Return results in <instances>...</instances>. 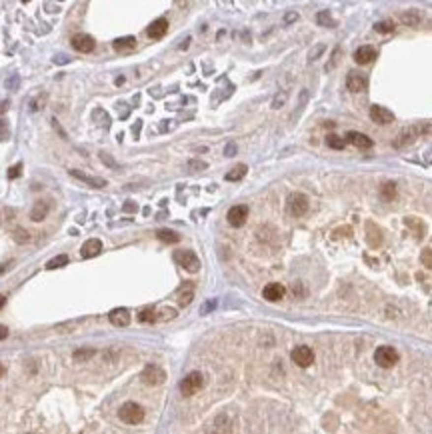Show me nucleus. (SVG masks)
<instances>
[{"label": "nucleus", "mask_w": 432, "mask_h": 434, "mask_svg": "<svg viewBox=\"0 0 432 434\" xmlns=\"http://www.w3.org/2000/svg\"><path fill=\"white\" fill-rule=\"evenodd\" d=\"M140 378L148 386H158V384H162L166 380V372L160 366H156V364H146L144 370L140 372Z\"/></svg>", "instance_id": "nucleus-4"}, {"label": "nucleus", "mask_w": 432, "mask_h": 434, "mask_svg": "<svg viewBox=\"0 0 432 434\" xmlns=\"http://www.w3.org/2000/svg\"><path fill=\"white\" fill-rule=\"evenodd\" d=\"M224 154H226V156H234V154H236V144H234V142L226 144V148H224Z\"/></svg>", "instance_id": "nucleus-44"}, {"label": "nucleus", "mask_w": 432, "mask_h": 434, "mask_svg": "<svg viewBox=\"0 0 432 434\" xmlns=\"http://www.w3.org/2000/svg\"><path fill=\"white\" fill-rule=\"evenodd\" d=\"M370 118L376 124H392L394 122V114L390 110H386L384 106H370Z\"/></svg>", "instance_id": "nucleus-11"}, {"label": "nucleus", "mask_w": 432, "mask_h": 434, "mask_svg": "<svg viewBox=\"0 0 432 434\" xmlns=\"http://www.w3.org/2000/svg\"><path fill=\"white\" fill-rule=\"evenodd\" d=\"M214 306H216V302H214V300H210L208 304H204V306H202V314H206V312H208V310H212Z\"/></svg>", "instance_id": "nucleus-48"}, {"label": "nucleus", "mask_w": 432, "mask_h": 434, "mask_svg": "<svg viewBox=\"0 0 432 434\" xmlns=\"http://www.w3.org/2000/svg\"><path fill=\"white\" fill-rule=\"evenodd\" d=\"M400 20H402V24H406V26H418L422 16H420L418 10H406V12H402Z\"/></svg>", "instance_id": "nucleus-24"}, {"label": "nucleus", "mask_w": 432, "mask_h": 434, "mask_svg": "<svg viewBox=\"0 0 432 434\" xmlns=\"http://www.w3.org/2000/svg\"><path fill=\"white\" fill-rule=\"evenodd\" d=\"M122 208H124V212H136V208H138V206H136L132 200H128L124 206H122Z\"/></svg>", "instance_id": "nucleus-46"}, {"label": "nucleus", "mask_w": 432, "mask_h": 434, "mask_svg": "<svg viewBox=\"0 0 432 434\" xmlns=\"http://www.w3.org/2000/svg\"><path fill=\"white\" fill-rule=\"evenodd\" d=\"M286 98H288V94H286L284 90H280L278 94L274 96V100H272V108H276V110L282 108V106H284V102H286Z\"/></svg>", "instance_id": "nucleus-37"}, {"label": "nucleus", "mask_w": 432, "mask_h": 434, "mask_svg": "<svg viewBox=\"0 0 432 434\" xmlns=\"http://www.w3.org/2000/svg\"><path fill=\"white\" fill-rule=\"evenodd\" d=\"M112 46H114V50H116V52H128V50H132V48L136 46V38H134V36L116 38V40L112 42Z\"/></svg>", "instance_id": "nucleus-23"}, {"label": "nucleus", "mask_w": 432, "mask_h": 434, "mask_svg": "<svg viewBox=\"0 0 432 434\" xmlns=\"http://www.w3.org/2000/svg\"><path fill=\"white\" fill-rule=\"evenodd\" d=\"M166 30H168V20H166V18H158V20H154V22L146 28V34H148L150 38H162V36L166 34Z\"/></svg>", "instance_id": "nucleus-16"}, {"label": "nucleus", "mask_w": 432, "mask_h": 434, "mask_svg": "<svg viewBox=\"0 0 432 434\" xmlns=\"http://www.w3.org/2000/svg\"><path fill=\"white\" fill-rule=\"evenodd\" d=\"M178 304L184 308V306H188L192 300H194V284L192 282H184L180 288H178Z\"/></svg>", "instance_id": "nucleus-17"}, {"label": "nucleus", "mask_w": 432, "mask_h": 434, "mask_svg": "<svg viewBox=\"0 0 432 434\" xmlns=\"http://www.w3.org/2000/svg\"><path fill=\"white\" fill-rule=\"evenodd\" d=\"M174 260L188 272H198L200 268V260L192 250H176L174 252Z\"/></svg>", "instance_id": "nucleus-6"}, {"label": "nucleus", "mask_w": 432, "mask_h": 434, "mask_svg": "<svg viewBox=\"0 0 432 434\" xmlns=\"http://www.w3.org/2000/svg\"><path fill=\"white\" fill-rule=\"evenodd\" d=\"M346 142H350L352 146H356L360 150H366V148L372 146V138L362 134V132H348L346 134Z\"/></svg>", "instance_id": "nucleus-18"}, {"label": "nucleus", "mask_w": 432, "mask_h": 434, "mask_svg": "<svg viewBox=\"0 0 432 434\" xmlns=\"http://www.w3.org/2000/svg\"><path fill=\"white\" fill-rule=\"evenodd\" d=\"M208 164L206 162H202V160H188V168L190 170H204Z\"/></svg>", "instance_id": "nucleus-40"}, {"label": "nucleus", "mask_w": 432, "mask_h": 434, "mask_svg": "<svg viewBox=\"0 0 432 434\" xmlns=\"http://www.w3.org/2000/svg\"><path fill=\"white\" fill-rule=\"evenodd\" d=\"M288 210L292 216H304L308 212V198L302 192H294L288 198Z\"/></svg>", "instance_id": "nucleus-7"}, {"label": "nucleus", "mask_w": 432, "mask_h": 434, "mask_svg": "<svg viewBox=\"0 0 432 434\" xmlns=\"http://www.w3.org/2000/svg\"><path fill=\"white\" fill-rule=\"evenodd\" d=\"M100 158H102V162H104L106 166H112V168H116V166H118V164H116V162H114L110 156H106V152H100Z\"/></svg>", "instance_id": "nucleus-43"}, {"label": "nucleus", "mask_w": 432, "mask_h": 434, "mask_svg": "<svg viewBox=\"0 0 432 434\" xmlns=\"http://www.w3.org/2000/svg\"><path fill=\"white\" fill-rule=\"evenodd\" d=\"M20 172H22V164L18 162V164H14V166L8 170V178H18V176H20Z\"/></svg>", "instance_id": "nucleus-41"}, {"label": "nucleus", "mask_w": 432, "mask_h": 434, "mask_svg": "<svg viewBox=\"0 0 432 434\" xmlns=\"http://www.w3.org/2000/svg\"><path fill=\"white\" fill-rule=\"evenodd\" d=\"M70 176H74V178H78V180H82V182H86V184H90V186H94V188H104V186H106V180H104V178H100V176H90V174H84V172H80V170H70Z\"/></svg>", "instance_id": "nucleus-19"}, {"label": "nucleus", "mask_w": 432, "mask_h": 434, "mask_svg": "<svg viewBox=\"0 0 432 434\" xmlns=\"http://www.w3.org/2000/svg\"><path fill=\"white\" fill-rule=\"evenodd\" d=\"M394 28H396V24L392 20H380L374 24V30L378 34H390V32H394Z\"/></svg>", "instance_id": "nucleus-28"}, {"label": "nucleus", "mask_w": 432, "mask_h": 434, "mask_svg": "<svg viewBox=\"0 0 432 434\" xmlns=\"http://www.w3.org/2000/svg\"><path fill=\"white\" fill-rule=\"evenodd\" d=\"M12 238H14V242H18V244H26V242H30V232L26 230V228H14V232H12Z\"/></svg>", "instance_id": "nucleus-33"}, {"label": "nucleus", "mask_w": 432, "mask_h": 434, "mask_svg": "<svg viewBox=\"0 0 432 434\" xmlns=\"http://www.w3.org/2000/svg\"><path fill=\"white\" fill-rule=\"evenodd\" d=\"M366 230H368V236H366V238H368V244H370V246L376 248V246L382 244V232H380V228H378L374 222H368V224H366Z\"/></svg>", "instance_id": "nucleus-21"}, {"label": "nucleus", "mask_w": 432, "mask_h": 434, "mask_svg": "<svg viewBox=\"0 0 432 434\" xmlns=\"http://www.w3.org/2000/svg\"><path fill=\"white\" fill-rule=\"evenodd\" d=\"M226 218H228V224H230V226L240 228V226L246 222V218H248V206H244V204L232 206V208L228 210V214H226Z\"/></svg>", "instance_id": "nucleus-8"}, {"label": "nucleus", "mask_w": 432, "mask_h": 434, "mask_svg": "<svg viewBox=\"0 0 432 434\" xmlns=\"http://www.w3.org/2000/svg\"><path fill=\"white\" fill-rule=\"evenodd\" d=\"M68 262V256L66 254H58V256H54V258H50L48 262H46V268L48 270H56V268H60V266H64Z\"/></svg>", "instance_id": "nucleus-32"}, {"label": "nucleus", "mask_w": 432, "mask_h": 434, "mask_svg": "<svg viewBox=\"0 0 432 434\" xmlns=\"http://www.w3.org/2000/svg\"><path fill=\"white\" fill-rule=\"evenodd\" d=\"M4 304H6V296H2V294H0V308H2Z\"/></svg>", "instance_id": "nucleus-50"}, {"label": "nucleus", "mask_w": 432, "mask_h": 434, "mask_svg": "<svg viewBox=\"0 0 432 434\" xmlns=\"http://www.w3.org/2000/svg\"><path fill=\"white\" fill-rule=\"evenodd\" d=\"M284 286L278 284V282H272V284H266L264 290H262V296L268 300V302H278L284 298Z\"/></svg>", "instance_id": "nucleus-12"}, {"label": "nucleus", "mask_w": 432, "mask_h": 434, "mask_svg": "<svg viewBox=\"0 0 432 434\" xmlns=\"http://www.w3.org/2000/svg\"><path fill=\"white\" fill-rule=\"evenodd\" d=\"M326 144H328L330 148H334V150H342L344 144H346V140L340 138V136H336V134H328V136H326Z\"/></svg>", "instance_id": "nucleus-34"}, {"label": "nucleus", "mask_w": 432, "mask_h": 434, "mask_svg": "<svg viewBox=\"0 0 432 434\" xmlns=\"http://www.w3.org/2000/svg\"><path fill=\"white\" fill-rule=\"evenodd\" d=\"M108 320L114 324V326H128L130 324V312L128 308H114L112 312L108 314Z\"/></svg>", "instance_id": "nucleus-15"}, {"label": "nucleus", "mask_w": 432, "mask_h": 434, "mask_svg": "<svg viewBox=\"0 0 432 434\" xmlns=\"http://www.w3.org/2000/svg\"><path fill=\"white\" fill-rule=\"evenodd\" d=\"M246 170H248V168H246L244 164H238V166H234V168H232L230 172H226V180H228V182H236V180H242V178L246 176Z\"/></svg>", "instance_id": "nucleus-26"}, {"label": "nucleus", "mask_w": 432, "mask_h": 434, "mask_svg": "<svg viewBox=\"0 0 432 434\" xmlns=\"http://www.w3.org/2000/svg\"><path fill=\"white\" fill-rule=\"evenodd\" d=\"M2 376H4V366L0 364V378H2Z\"/></svg>", "instance_id": "nucleus-51"}, {"label": "nucleus", "mask_w": 432, "mask_h": 434, "mask_svg": "<svg viewBox=\"0 0 432 434\" xmlns=\"http://www.w3.org/2000/svg\"><path fill=\"white\" fill-rule=\"evenodd\" d=\"M322 52H324V44H318V46H316V48L310 52V56H308V58H310V62H312V60H316V58H318Z\"/></svg>", "instance_id": "nucleus-42"}, {"label": "nucleus", "mask_w": 432, "mask_h": 434, "mask_svg": "<svg viewBox=\"0 0 432 434\" xmlns=\"http://www.w3.org/2000/svg\"><path fill=\"white\" fill-rule=\"evenodd\" d=\"M6 336H8V328L4 324H0V340H4Z\"/></svg>", "instance_id": "nucleus-49"}, {"label": "nucleus", "mask_w": 432, "mask_h": 434, "mask_svg": "<svg viewBox=\"0 0 432 434\" xmlns=\"http://www.w3.org/2000/svg\"><path fill=\"white\" fill-rule=\"evenodd\" d=\"M296 18H298L296 12H286V14H284V24H290V22H294Z\"/></svg>", "instance_id": "nucleus-45"}, {"label": "nucleus", "mask_w": 432, "mask_h": 434, "mask_svg": "<svg viewBox=\"0 0 432 434\" xmlns=\"http://www.w3.org/2000/svg\"><path fill=\"white\" fill-rule=\"evenodd\" d=\"M72 46H74V50L76 52H92L94 50V46H96V42H94V38H92L90 34H76V36H72Z\"/></svg>", "instance_id": "nucleus-10"}, {"label": "nucleus", "mask_w": 432, "mask_h": 434, "mask_svg": "<svg viewBox=\"0 0 432 434\" xmlns=\"http://www.w3.org/2000/svg\"><path fill=\"white\" fill-rule=\"evenodd\" d=\"M102 252V242L98 240V238H90V240H86L84 244H82V248H80V254H82V258H92V256H98Z\"/></svg>", "instance_id": "nucleus-13"}, {"label": "nucleus", "mask_w": 432, "mask_h": 434, "mask_svg": "<svg viewBox=\"0 0 432 434\" xmlns=\"http://www.w3.org/2000/svg\"><path fill=\"white\" fill-rule=\"evenodd\" d=\"M316 22H318V24H324V26H328V28L334 26V20L330 18V12H328V10L318 12V14H316Z\"/></svg>", "instance_id": "nucleus-36"}, {"label": "nucleus", "mask_w": 432, "mask_h": 434, "mask_svg": "<svg viewBox=\"0 0 432 434\" xmlns=\"http://www.w3.org/2000/svg\"><path fill=\"white\" fill-rule=\"evenodd\" d=\"M404 222H406V226H408V228H412V230L416 232V236H418V238H422V234H424V224H422L418 218H414V216H408V218H406Z\"/></svg>", "instance_id": "nucleus-30"}, {"label": "nucleus", "mask_w": 432, "mask_h": 434, "mask_svg": "<svg viewBox=\"0 0 432 434\" xmlns=\"http://www.w3.org/2000/svg\"><path fill=\"white\" fill-rule=\"evenodd\" d=\"M398 358L400 356H398L396 348H392V346H380L374 352V362L378 366H382V368H392L398 362Z\"/></svg>", "instance_id": "nucleus-5"}, {"label": "nucleus", "mask_w": 432, "mask_h": 434, "mask_svg": "<svg viewBox=\"0 0 432 434\" xmlns=\"http://www.w3.org/2000/svg\"><path fill=\"white\" fill-rule=\"evenodd\" d=\"M380 194H382V198H386V200H392V198H396V186H394L392 182H386V184H382V188H380Z\"/></svg>", "instance_id": "nucleus-35"}, {"label": "nucleus", "mask_w": 432, "mask_h": 434, "mask_svg": "<svg viewBox=\"0 0 432 434\" xmlns=\"http://www.w3.org/2000/svg\"><path fill=\"white\" fill-rule=\"evenodd\" d=\"M176 310L174 308H170V306H164V308H160L158 312H156V320H162V322H168V320H172V318H176Z\"/></svg>", "instance_id": "nucleus-29"}, {"label": "nucleus", "mask_w": 432, "mask_h": 434, "mask_svg": "<svg viewBox=\"0 0 432 434\" xmlns=\"http://www.w3.org/2000/svg\"><path fill=\"white\" fill-rule=\"evenodd\" d=\"M432 132V124H414V126H408L404 130H400L396 140H394V146L396 148H404L408 144H412L416 138L424 136V134H430Z\"/></svg>", "instance_id": "nucleus-1"}, {"label": "nucleus", "mask_w": 432, "mask_h": 434, "mask_svg": "<svg viewBox=\"0 0 432 434\" xmlns=\"http://www.w3.org/2000/svg\"><path fill=\"white\" fill-rule=\"evenodd\" d=\"M10 136V128H8V122L4 118H0V142L6 140Z\"/></svg>", "instance_id": "nucleus-39"}, {"label": "nucleus", "mask_w": 432, "mask_h": 434, "mask_svg": "<svg viewBox=\"0 0 432 434\" xmlns=\"http://www.w3.org/2000/svg\"><path fill=\"white\" fill-rule=\"evenodd\" d=\"M420 260L426 268H432V248H424L422 254H420Z\"/></svg>", "instance_id": "nucleus-38"}, {"label": "nucleus", "mask_w": 432, "mask_h": 434, "mask_svg": "<svg viewBox=\"0 0 432 434\" xmlns=\"http://www.w3.org/2000/svg\"><path fill=\"white\" fill-rule=\"evenodd\" d=\"M346 86H348L350 92H364L366 86H368V80L360 72H350L348 78H346Z\"/></svg>", "instance_id": "nucleus-14"}, {"label": "nucleus", "mask_w": 432, "mask_h": 434, "mask_svg": "<svg viewBox=\"0 0 432 434\" xmlns=\"http://www.w3.org/2000/svg\"><path fill=\"white\" fill-rule=\"evenodd\" d=\"M54 62H56V64H66V62H70V58L68 56H56Z\"/></svg>", "instance_id": "nucleus-47"}, {"label": "nucleus", "mask_w": 432, "mask_h": 434, "mask_svg": "<svg viewBox=\"0 0 432 434\" xmlns=\"http://www.w3.org/2000/svg\"><path fill=\"white\" fill-rule=\"evenodd\" d=\"M118 418L126 424H140L144 420V408L136 402H124L118 410Z\"/></svg>", "instance_id": "nucleus-2"}, {"label": "nucleus", "mask_w": 432, "mask_h": 434, "mask_svg": "<svg viewBox=\"0 0 432 434\" xmlns=\"http://www.w3.org/2000/svg\"><path fill=\"white\" fill-rule=\"evenodd\" d=\"M46 214H48V202L38 200V202L32 206V210H30V218H32L34 222H40V220L46 218Z\"/></svg>", "instance_id": "nucleus-22"}, {"label": "nucleus", "mask_w": 432, "mask_h": 434, "mask_svg": "<svg viewBox=\"0 0 432 434\" xmlns=\"http://www.w3.org/2000/svg\"><path fill=\"white\" fill-rule=\"evenodd\" d=\"M156 236H158V240H162L164 244H174V242H178V240H180V236H178L174 230H168V228L158 230V232H156Z\"/></svg>", "instance_id": "nucleus-25"}, {"label": "nucleus", "mask_w": 432, "mask_h": 434, "mask_svg": "<svg viewBox=\"0 0 432 434\" xmlns=\"http://www.w3.org/2000/svg\"><path fill=\"white\" fill-rule=\"evenodd\" d=\"M202 386H204V376L200 374L198 370H194V372H190V374H186V376L182 378V382H180V392H182L184 396H194Z\"/></svg>", "instance_id": "nucleus-3"}, {"label": "nucleus", "mask_w": 432, "mask_h": 434, "mask_svg": "<svg viewBox=\"0 0 432 434\" xmlns=\"http://www.w3.org/2000/svg\"><path fill=\"white\" fill-rule=\"evenodd\" d=\"M138 320H140V322H154V320H156V310H154L152 306L142 308L140 312H138Z\"/></svg>", "instance_id": "nucleus-31"}, {"label": "nucleus", "mask_w": 432, "mask_h": 434, "mask_svg": "<svg viewBox=\"0 0 432 434\" xmlns=\"http://www.w3.org/2000/svg\"><path fill=\"white\" fill-rule=\"evenodd\" d=\"M96 354V350L94 348H78V350H74V354H72V358L76 360V362H86V360H90L92 356Z\"/></svg>", "instance_id": "nucleus-27"}, {"label": "nucleus", "mask_w": 432, "mask_h": 434, "mask_svg": "<svg viewBox=\"0 0 432 434\" xmlns=\"http://www.w3.org/2000/svg\"><path fill=\"white\" fill-rule=\"evenodd\" d=\"M290 356H292V362L300 368H306V366H310L314 362V352L308 346H296Z\"/></svg>", "instance_id": "nucleus-9"}, {"label": "nucleus", "mask_w": 432, "mask_h": 434, "mask_svg": "<svg viewBox=\"0 0 432 434\" xmlns=\"http://www.w3.org/2000/svg\"><path fill=\"white\" fill-rule=\"evenodd\" d=\"M376 58V50L370 48V46H360L354 54V60L358 62V64H370Z\"/></svg>", "instance_id": "nucleus-20"}]
</instances>
